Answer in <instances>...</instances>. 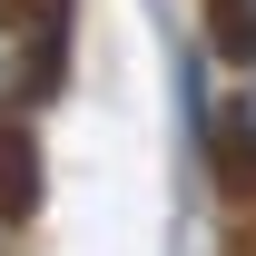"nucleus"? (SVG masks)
<instances>
[{"instance_id": "1", "label": "nucleus", "mask_w": 256, "mask_h": 256, "mask_svg": "<svg viewBox=\"0 0 256 256\" xmlns=\"http://www.w3.org/2000/svg\"><path fill=\"white\" fill-rule=\"evenodd\" d=\"M207 20H217V50L236 69H256V0H207Z\"/></svg>"}, {"instance_id": "2", "label": "nucleus", "mask_w": 256, "mask_h": 256, "mask_svg": "<svg viewBox=\"0 0 256 256\" xmlns=\"http://www.w3.org/2000/svg\"><path fill=\"white\" fill-rule=\"evenodd\" d=\"M226 158H236V168H256V69L236 79V98H226Z\"/></svg>"}]
</instances>
